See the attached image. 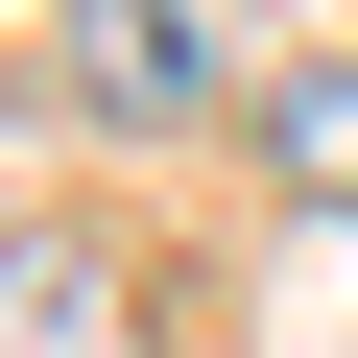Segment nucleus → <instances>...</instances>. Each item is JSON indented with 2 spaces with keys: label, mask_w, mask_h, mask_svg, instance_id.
Masks as SVG:
<instances>
[{
  "label": "nucleus",
  "mask_w": 358,
  "mask_h": 358,
  "mask_svg": "<svg viewBox=\"0 0 358 358\" xmlns=\"http://www.w3.org/2000/svg\"><path fill=\"white\" fill-rule=\"evenodd\" d=\"M263 167H287L310 215H358V72H287L263 96Z\"/></svg>",
  "instance_id": "obj_3"
},
{
  "label": "nucleus",
  "mask_w": 358,
  "mask_h": 358,
  "mask_svg": "<svg viewBox=\"0 0 358 358\" xmlns=\"http://www.w3.org/2000/svg\"><path fill=\"white\" fill-rule=\"evenodd\" d=\"M72 96L96 120H192L215 96V24H192V0H72Z\"/></svg>",
  "instance_id": "obj_2"
},
{
  "label": "nucleus",
  "mask_w": 358,
  "mask_h": 358,
  "mask_svg": "<svg viewBox=\"0 0 358 358\" xmlns=\"http://www.w3.org/2000/svg\"><path fill=\"white\" fill-rule=\"evenodd\" d=\"M0 358H143V263L72 239V215H24L0 239Z\"/></svg>",
  "instance_id": "obj_1"
}]
</instances>
